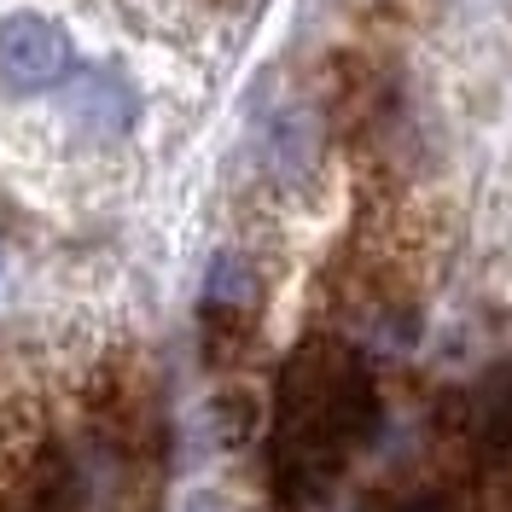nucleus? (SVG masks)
I'll return each mask as SVG.
<instances>
[{"label": "nucleus", "instance_id": "f257e3e1", "mask_svg": "<svg viewBox=\"0 0 512 512\" xmlns=\"http://www.w3.org/2000/svg\"><path fill=\"white\" fill-rule=\"evenodd\" d=\"M379 396L361 361L338 344H303L280 379V419H274V478L280 512H303L326 495L350 448L373 431Z\"/></svg>", "mask_w": 512, "mask_h": 512}, {"label": "nucleus", "instance_id": "f03ea898", "mask_svg": "<svg viewBox=\"0 0 512 512\" xmlns=\"http://www.w3.org/2000/svg\"><path fill=\"white\" fill-rule=\"evenodd\" d=\"M70 76V35L41 12L0 18V88L12 94H47Z\"/></svg>", "mask_w": 512, "mask_h": 512}, {"label": "nucleus", "instance_id": "7ed1b4c3", "mask_svg": "<svg viewBox=\"0 0 512 512\" xmlns=\"http://www.w3.org/2000/svg\"><path fill=\"white\" fill-rule=\"evenodd\" d=\"M478 431L495 454H512V367L495 373L478 396Z\"/></svg>", "mask_w": 512, "mask_h": 512}, {"label": "nucleus", "instance_id": "20e7f679", "mask_svg": "<svg viewBox=\"0 0 512 512\" xmlns=\"http://www.w3.org/2000/svg\"><path fill=\"white\" fill-rule=\"evenodd\" d=\"M402 512H443L437 501H414V507H402Z\"/></svg>", "mask_w": 512, "mask_h": 512}, {"label": "nucleus", "instance_id": "39448f33", "mask_svg": "<svg viewBox=\"0 0 512 512\" xmlns=\"http://www.w3.org/2000/svg\"><path fill=\"white\" fill-rule=\"evenodd\" d=\"M192 512H210V507H192Z\"/></svg>", "mask_w": 512, "mask_h": 512}]
</instances>
